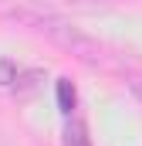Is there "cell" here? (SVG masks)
Segmentation results:
<instances>
[{
	"mask_svg": "<svg viewBox=\"0 0 142 146\" xmlns=\"http://www.w3.org/2000/svg\"><path fill=\"white\" fill-rule=\"evenodd\" d=\"M34 31L41 34H47L51 41H58V44H64L71 54H78L81 61H91V65H102L105 61V48L102 44H95L91 37H85L78 27H71L64 21H54V17H37V14H20Z\"/></svg>",
	"mask_w": 142,
	"mask_h": 146,
	"instance_id": "1",
	"label": "cell"
},
{
	"mask_svg": "<svg viewBox=\"0 0 142 146\" xmlns=\"http://www.w3.org/2000/svg\"><path fill=\"white\" fill-rule=\"evenodd\" d=\"M58 106H61L64 115H71L74 106H78V92H74V85H71L68 78H58Z\"/></svg>",
	"mask_w": 142,
	"mask_h": 146,
	"instance_id": "2",
	"label": "cell"
},
{
	"mask_svg": "<svg viewBox=\"0 0 142 146\" xmlns=\"http://www.w3.org/2000/svg\"><path fill=\"white\" fill-rule=\"evenodd\" d=\"M64 146H91L88 133H85V122L71 119L68 126H64Z\"/></svg>",
	"mask_w": 142,
	"mask_h": 146,
	"instance_id": "3",
	"label": "cell"
},
{
	"mask_svg": "<svg viewBox=\"0 0 142 146\" xmlns=\"http://www.w3.org/2000/svg\"><path fill=\"white\" fill-rule=\"evenodd\" d=\"M0 82L14 88V85H17V68H14V65H7V61H0Z\"/></svg>",
	"mask_w": 142,
	"mask_h": 146,
	"instance_id": "4",
	"label": "cell"
},
{
	"mask_svg": "<svg viewBox=\"0 0 142 146\" xmlns=\"http://www.w3.org/2000/svg\"><path fill=\"white\" fill-rule=\"evenodd\" d=\"M81 3H112V0H81Z\"/></svg>",
	"mask_w": 142,
	"mask_h": 146,
	"instance_id": "5",
	"label": "cell"
}]
</instances>
